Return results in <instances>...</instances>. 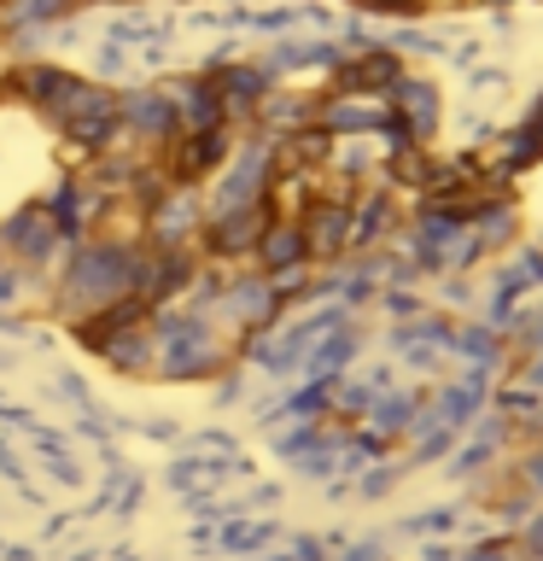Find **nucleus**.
Instances as JSON below:
<instances>
[{"mask_svg": "<svg viewBox=\"0 0 543 561\" xmlns=\"http://www.w3.org/2000/svg\"><path fill=\"white\" fill-rule=\"evenodd\" d=\"M88 7H123V0H82V12H88Z\"/></svg>", "mask_w": 543, "mask_h": 561, "instance_id": "nucleus-1", "label": "nucleus"}]
</instances>
